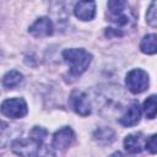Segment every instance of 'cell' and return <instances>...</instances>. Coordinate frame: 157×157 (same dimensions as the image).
<instances>
[{"mask_svg":"<svg viewBox=\"0 0 157 157\" xmlns=\"http://www.w3.org/2000/svg\"><path fill=\"white\" fill-rule=\"evenodd\" d=\"M63 58L70 66V72L74 75H81L85 72L92 60V55L88 52L77 48L65 49L63 52Z\"/></svg>","mask_w":157,"mask_h":157,"instance_id":"cell-1","label":"cell"},{"mask_svg":"<svg viewBox=\"0 0 157 157\" xmlns=\"http://www.w3.org/2000/svg\"><path fill=\"white\" fill-rule=\"evenodd\" d=\"M42 142L32 137L17 139L12 142V151L20 157H44L43 152L47 150H44Z\"/></svg>","mask_w":157,"mask_h":157,"instance_id":"cell-2","label":"cell"},{"mask_svg":"<svg viewBox=\"0 0 157 157\" xmlns=\"http://www.w3.org/2000/svg\"><path fill=\"white\" fill-rule=\"evenodd\" d=\"M128 4L125 1H109L108 2V18L110 22H113L115 26L123 27V26H128L132 20L131 15L132 12L126 10Z\"/></svg>","mask_w":157,"mask_h":157,"instance_id":"cell-3","label":"cell"},{"mask_svg":"<svg viewBox=\"0 0 157 157\" xmlns=\"http://www.w3.org/2000/svg\"><path fill=\"white\" fill-rule=\"evenodd\" d=\"M125 83L130 92L141 93L148 87V75L141 69H134L126 75Z\"/></svg>","mask_w":157,"mask_h":157,"instance_id":"cell-4","label":"cell"},{"mask_svg":"<svg viewBox=\"0 0 157 157\" xmlns=\"http://www.w3.org/2000/svg\"><path fill=\"white\" fill-rule=\"evenodd\" d=\"M0 110L4 115L12 118V119H17V118H22L27 114L28 108L27 104L25 102V99L22 98H10L2 102Z\"/></svg>","mask_w":157,"mask_h":157,"instance_id":"cell-5","label":"cell"},{"mask_svg":"<svg viewBox=\"0 0 157 157\" xmlns=\"http://www.w3.org/2000/svg\"><path fill=\"white\" fill-rule=\"evenodd\" d=\"M70 103L72 109L82 117H86L91 113V104L87 96L82 91H74L70 96Z\"/></svg>","mask_w":157,"mask_h":157,"instance_id":"cell-6","label":"cell"},{"mask_svg":"<svg viewBox=\"0 0 157 157\" xmlns=\"http://www.w3.org/2000/svg\"><path fill=\"white\" fill-rule=\"evenodd\" d=\"M75 140V134L74 131L65 126L60 130H58L54 136H53V147L54 148H58V150H66L67 147L71 146V144L74 142Z\"/></svg>","mask_w":157,"mask_h":157,"instance_id":"cell-7","label":"cell"},{"mask_svg":"<svg viewBox=\"0 0 157 157\" xmlns=\"http://www.w3.org/2000/svg\"><path fill=\"white\" fill-rule=\"evenodd\" d=\"M28 31L34 37H47V36L53 34L54 26H53V22L50 21V18H48V17H39L29 27Z\"/></svg>","mask_w":157,"mask_h":157,"instance_id":"cell-8","label":"cell"},{"mask_svg":"<svg viewBox=\"0 0 157 157\" xmlns=\"http://www.w3.org/2000/svg\"><path fill=\"white\" fill-rule=\"evenodd\" d=\"M124 147L130 153H139L146 147V139L142 134H130L124 139Z\"/></svg>","mask_w":157,"mask_h":157,"instance_id":"cell-9","label":"cell"},{"mask_svg":"<svg viewBox=\"0 0 157 157\" xmlns=\"http://www.w3.org/2000/svg\"><path fill=\"white\" fill-rule=\"evenodd\" d=\"M74 13L78 20L90 21L94 17L96 2L94 1H78L74 7Z\"/></svg>","mask_w":157,"mask_h":157,"instance_id":"cell-10","label":"cell"},{"mask_svg":"<svg viewBox=\"0 0 157 157\" xmlns=\"http://www.w3.org/2000/svg\"><path fill=\"white\" fill-rule=\"evenodd\" d=\"M141 117V109L139 107L137 103H132L131 105L128 107L126 112L124 113V115L119 119V123L124 126H132L135 124L139 123Z\"/></svg>","mask_w":157,"mask_h":157,"instance_id":"cell-11","label":"cell"},{"mask_svg":"<svg viewBox=\"0 0 157 157\" xmlns=\"http://www.w3.org/2000/svg\"><path fill=\"white\" fill-rule=\"evenodd\" d=\"M140 49L145 54H155L157 50L156 47V34H147L142 38L140 43Z\"/></svg>","mask_w":157,"mask_h":157,"instance_id":"cell-12","label":"cell"},{"mask_svg":"<svg viewBox=\"0 0 157 157\" xmlns=\"http://www.w3.org/2000/svg\"><path fill=\"white\" fill-rule=\"evenodd\" d=\"M21 81H22V74H20V72L16 71V70L9 71V72L4 76V78H2V83H4V86L7 87V88H13V87L18 86V85L21 83Z\"/></svg>","mask_w":157,"mask_h":157,"instance_id":"cell-13","label":"cell"},{"mask_svg":"<svg viewBox=\"0 0 157 157\" xmlns=\"http://www.w3.org/2000/svg\"><path fill=\"white\" fill-rule=\"evenodd\" d=\"M94 140H97L99 144H110L114 140V131L109 128H101L98 130H96L94 135H93Z\"/></svg>","mask_w":157,"mask_h":157,"instance_id":"cell-14","label":"cell"},{"mask_svg":"<svg viewBox=\"0 0 157 157\" xmlns=\"http://www.w3.org/2000/svg\"><path fill=\"white\" fill-rule=\"evenodd\" d=\"M144 112L148 119H155L156 117V96H150L144 103Z\"/></svg>","mask_w":157,"mask_h":157,"instance_id":"cell-15","label":"cell"},{"mask_svg":"<svg viewBox=\"0 0 157 157\" xmlns=\"http://www.w3.org/2000/svg\"><path fill=\"white\" fill-rule=\"evenodd\" d=\"M11 135H12L11 126L0 120V147H4L5 145L9 144Z\"/></svg>","mask_w":157,"mask_h":157,"instance_id":"cell-16","label":"cell"},{"mask_svg":"<svg viewBox=\"0 0 157 157\" xmlns=\"http://www.w3.org/2000/svg\"><path fill=\"white\" fill-rule=\"evenodd\" d=\"M146 18H147V22L148 25H151L152 27H156L157 25V17H156V1L151 2L148 10H147V13H146Z\"/></svg>","mask_w":157,"mask_h":157,"instance_id":"cell-17","label":"cell"},{"mask_svg":"<svg viewBox=\"0 0 157 157\" xmlns=\"http://www.w3.org/2000/svg\"><path fill=\"white\" fill-rule=\"evenodd\" d=\"M45 136H47V131L44 129H42V128H38V126H36L31 131V137L32 139H36L38 141H43L45 139Z\"/></svg>","mask_w":157,"mask_h":157,"instance_id":"cell-18","label":"cell"},{"mask_svg":"<svg viewBox=\"0 0 157 157\" xmlns=\"http://www.w3.org/2000/svg\"><path fill=\"white\" fill-rule=\"evenodd\" d=\"M146 148L151 152V153H156L157 152V144H156V135H152L148 140H146Z\"/></svg>","mask_w":157,"mask_h":157,"instance_id":"cell-19","label":"cell"}]
</instances>
